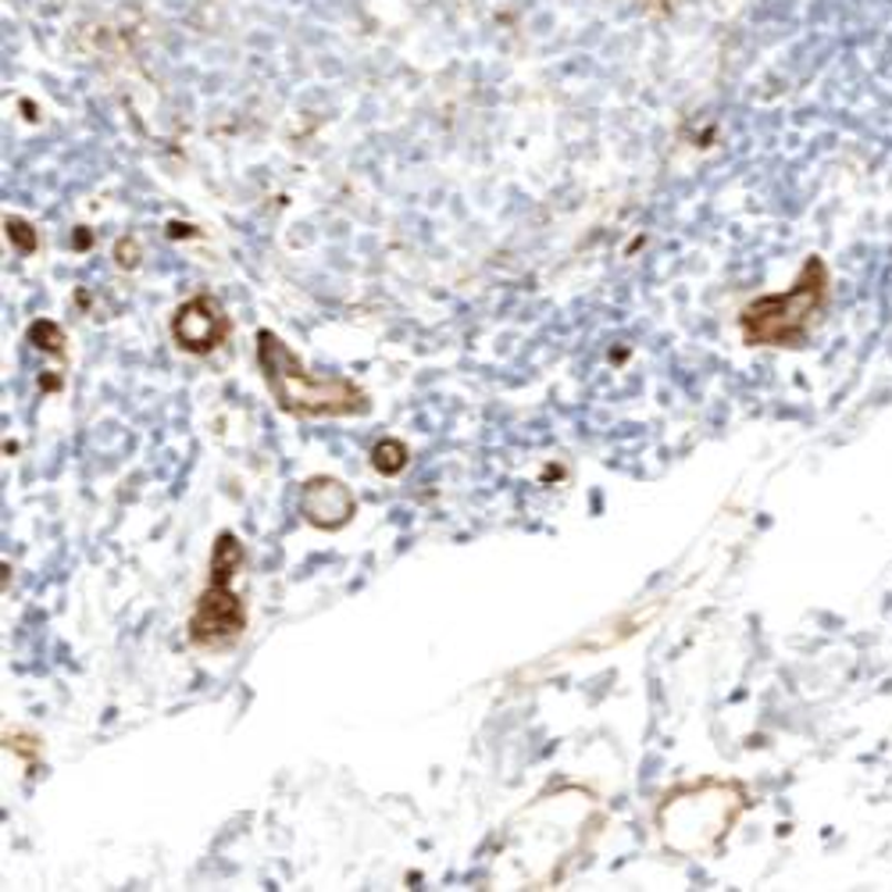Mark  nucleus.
<instances>
[{
  "label": "nucleus",
  "mask_w": 892,
  "mask_h": 892,
  "mask_svg": "<svg viewBox=\"0 0 892 892\" xmlns=\"http://www.w3.org/2000/svg\"><path fill=\"white\" fill-rule=\"evenodd\" d=\"M258 361L268 390H272L282 411L304 414V418H346V414L369 411V393L357 382L336 375H311L276 332H258Z\"/></svg>",
  "instance_id": "1"
},
{
  "label": "nucleus",
  "mask_w": 892,
  "mask_h": 892,
  "mask_svg": "<svg viewBox=\"0 0 892 892\" xmlns=\"http://www.w3.org/2000/svg\"><path fill=\"white\" fill-rule=\"evenodd\" d=\"M240 564L243 543L232 532H221L211 553V582H207L194 614H189V640L204 650H229L247 629V608L232 589Z\"/></svg>",
  "instance_id": "2"
},
{
  "label": "nucleus",
  "mask_w": 892,
  "mask_h": 892,
  "mask_svg": "<svg viewBox=\"0 0 892 892\" xmlns=\"http://www.w3.org/2000/svg\"><path fill=\"white\" fill-rule=\"evenodd\" d=\"M824 290H828V276L821 261H810V268L800 276V282L792 286L782 297H764L757 304L746 308L743 314V332L754 346H768V343H782L796 346L803 340V332L824 304Z\"/></svg>",
  "instance_id": "3"
},
{
  "label": "nucleus",
  "mask_w": 892,
  "mask_h": 892,
  "mask_svg": "<svg viewBox=\"0 0 892 892\" xmlns=\"http://www.w3.org/2000/svg\"><path fill=\"white\" fill-rule=\"evenodd\" d=\"M172 332H175V340H179V346L189 350V354H207V350H215L229 336V318L215 297H194L179 308V314H175Z\"/></svg>",
  "instance_id": "4"
},
{
  "label": "nucleus",
  "mask_w": 892,
  "mask_h": 892,
  "mask_svg": "<svg viewBox=\"0 0 892 892\" xmlns=\"http://www.w3.org/2000/svg\"><path fill=\"white\" fill-rule=\"evenodd\" d=\"M300 515H304L311 525H318V529L336 532L354 518V497H350V489L340 479L318 475V479L304 483V492H300Z\"/></svg>",
  "instance_id": "5"
},
{
  "label": "nucleus",
  "mask_w": 892,
  "mask_h": 892,
  "mask_svg": "<svg viewBox=\"0 0 892 892\" xmlns=\"http://www.w3.org/2000/svg\"><path fill=\"white\" fill-rule=\"evenodd\" d=\"M407 465V446L401 439H382L375 446V468L382 475H396V471H404Z\"/></svg>",
  "instance_id": "6"
}]
</instances>
